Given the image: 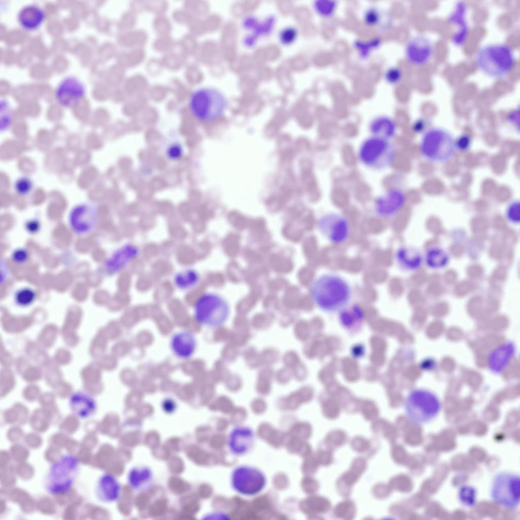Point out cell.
Segmentation results:
<instances>
[{
  "label": "cell",
  "mask_w": 520,
  "mask_h": 520,
  "mask_svg": "<svg viewBox=\"0 0 520 520\" xmlns=\"http://www.w3.org/2000/svg\"><path fill=\"white\" fill-rule=\"evenodd\" d=\"M310 292L315 305L328 312L345 308L351 296L347 282L333 274H323L316 278L311 284Z\"/></svg>",
  "instance_id": "cell-1"
},
{
  "label": "cell",
  "mask_w": 520,
  "mask_h": 520,
  "mask_svg": "<svg viewBox=\"0 0 520 520\" xmlns=\"http://www.w3.org/2000/svg\"><path fill=\"white\" fill-rule=\"evenodd\" d=\"M515 58L512 49L503 43L490 44L482 46L475 57L478 69L487 76L500 78L513 69Z\"/></svg>",
  "instance_id": "cell-2"
},
{
  "label": "cell",
  "mask_w": 520,
  "mask_h": 520,
  "mask_svg": "<svg viewBox=\"0 0 520 520\" xmlns=\"http://www.w3.org/2000/svg\"><path fill=\"white\" fill-rule=\"evenodd\" d=\"M193 316L201 325L216 329L223 326L231 314L228 301L219 294L206 292L196 300L193 307Z\"/></svg>",
  "instance_id": "cell-3"
},
{
  "label": "cell",
  "mask_w": 520,
  "mask_h": 520,
  "mask_svg": "<svg viewBox=\"0 0 520 520\" xmlns=\"http://www.w3.org/2000/svg\"><path fill=\"white\" fill-rule=\"evenodd\" d=\"M228 105L227 100L219 90L206 87L197 89L189 100L193 116L202 122H210L220 117Z\"/></svg>",
  "instance_id": "cell-4"
},
{
  "label": "cell",
  "mask_w": 520,
  "mask_h": 520,
  "mask_svg": "<svg viewBox=\"0 0 520 520\" xmlns=\"http://www.w3.org/2000/svg\"><path fill=\"white\" fill-rule=\"evenodd\" d=\"M442 403L438 396L425 388H415L409 392L404 402V409L408 419L416 424L433 420L439 413Z\"/></svg>",
  "instance_id": "cell-5"
},
{
  "label": "cell",
  "mask_w": 520,
  "mask_h": 520,
  "mask_svg": "<svg viewBox=\"0 0 520 520\" xmlns=\"http://www.w3.org/2000/svg\"><path fill=\"white\" fill-rule=\"evenodd\" d=\"M419 149L424 158L435 164L449 161L457 150L453 136L447 130L439 127H431L424 133Z\"/></svg>",
  "instance_id": "cell-6"
},
{
  "label": "cell",
  "mask_w": 520,
  "mask_h": 520,
  "mask_svg": "<svg viewBox=\"0 0 520 520\" xmlns=\"http://www.w3.org/2000/svg\"><path fill=\"white\" fill-rule=\"evenodd\" d=\"M79 471V464L74 456H62L51 464L45 474V491L52 495L67 492L74 484Z\"/></svg>",
  "instance_id": "cell-7"
},
{
  "label": "cell",
  "mask_w": 520,
  "mask_h": 520,
  "mask_svg": "<svg viewBox=\"0 0 520 520\" xmlns=\"http://www.w3.org/2000/svg\"><path fill=\"white\" fill-rule=\"evenodd\" d=\"M396 152L389 140L371 136L361 144L358 157L361 162L371 169L381 170L391 166L394 162Z\"/></svg>",
  "instance_id": "cell-8"
},
{
  "label": "cell",
  "mask_w": 520,
  "mask_h": 520,
  "mask_svg": "<svg viewBox=\"0 0 520 520\" xmlns=\"http://www.w3.org/2000/svg\"><path fill=\"white\" fill-rule=\"evenodd\" d=\"M519 474L502 471L494 476L491 486L490 496L496 504L505 508L515 509L520 503Z\"/></svg>",
  "instance_id": "cell-9"
},
{
  "label": "cell",
  "mask_w": 520,
  "mask_h": 520,
  "mask_svg": "<svg viewBox=\"0 0 520 520\" xmlns=\"http://www.w3.org/2000/svg\"><path fill=\"white\" fill-rule=\"evenodd\" d=\"M231 482L232 488L239 494L252 496L259 494L264 489L266 478L259 469L252 466L242 465L233 471Z\"/></svg>",
  "instance_id": "cell-10"
},
{
  "label": "cell",
  "mask_w": 520,
  "mask_h": 520,
  "mask_svg": "<svg viewBox=\"0 0 520 520\" xmlns=\"http://www.w3.org/2000/svg\"><path fill=\"white\" fill-rule=\"evenodd\" d=\"M99 219V209L92 203H82L70 211L69 221L71 228L79 234H86L96 227Z\"/></svg>",
  "instance_id": "cell-11"
},
{
  "label": "cell",
  "mask_w": 520,
  "mask_h": 520,
  "mask_svg": "<svg viewBox=\"0 0 520 520\" xmlns=\"http://www.w3.org/2000/svg\"><path fill=\"white\" fill-rule=\"evenodd\" d=\"M85 93L84 84L77 77L70 75L64 77L58 83L54 97L59 105L69 108L76 106Z\"/></svg>",
  "instance_id": "cell-12"
},
{
  "label": "cell",
  "mask_w": 520,
  "mask_h": 520,
  "mask_svg": "<svg viewBox=\"0 0 520 520\" xmlns=\"http://www.w3.org/2000/svg\"><path fill=\"white\" fill-rule=\"evenodd\" d=\"M317 227L324 237L336 244L344 242L350 232L349 224L346 218L335 213L322 216L318 221Z\"/></svg>",
  "instance_id": "cell-13"
},
{
  "label": "cell",
  "mask_w": 520,
  "mask_h": 520,
  "mask_svg": "<svg viewBox=\"0 0 520 520\" xmlns=\"http://www.w3.org/2000/svg\"><path fill=\"white\" fill-rule=\"evenodd\" d=\"M434 46L428 37L418 35L412 38L405 48V56L408 61L416 66L427 63L432 57Z\"/></svg>",
  "instance_id": "cell-14"
},
{
  "label": "cell",
  "mask_w": 520,
  "mask_h": 520,
  "mask_svg": "<svg viewBox=\"0 0 520 520\" xmlns=\"http://www.w3.org/2000/svg\"><path fill=\"white\" fill-rule=\"evenodd\" d=\"M139 254L138 246L129 243L124 244L107 260L105 265L107 272L111 274L119 273L137 258Z\"/></svg>",
  "instance_id": "cell-15"
},
{
  "label": "cell",
  "mask_w": 520,
  "mask_h": 520,
  "mask_svg": "<svg viewBox=\"0 0 520 520\" xmlns=\"http://www.w3.org/2000/svg\"><path fill=\"white\" fill-rule=\"evenodd\" d=\"M406 197L399 189H392L377 198L375 202L376 213L383 217L392 216L397 213L405 205Z\"/></svg>",
  "instance_id": "cell-16"
},
{
  "label": "cell",
  "mask_w": 520,
  "mask_h": 520,
  "mask_svg": "<svg viewBox=\"0 0 520 520\" xmlns=\"http://www.w3.org/2000/svg\"><path fill=\"white\" fill-rule=\"evenodd\" d=\"M197 340L192 332L182 330L175 333L170 340V346L178 358L187 360L192 356L197 349Z\"/></svg>",
  "instance_id": "cell-17"
},
{
  "label": "cell",
  "mask_w": 520,
  "mask_h": 520,
  "mask_svg": "<svg viewBox=\"0 0 520 520\" xmlns=\"http://www.w3.org/2000/svg\"><path fill=\"white\" fill-rule=\"evenodd\" d=\"M121 490V485L115 477L105 473L98 479L95 488V495L101 502L111 503L119 499Z\"/></svg>",
  "instance_id": "cell-18"
},
{
  "label": "cell",
  "mask_w": 520,
  "mask_h": 520,
  "mask_svg": "<svg viewBox=\"0 0 520 520\" xmlns=\"http://www.w3.org/2000/svg\"><path fill=\"white\" fill-rule=\"evenodd\" d=\"M254 441V433L249 428L239 426L235 428L229 437V447L233 453L243 455L251 448Z\"/></svg>",
  "instance_id": "cell-19"
},
{
  "label": "cell",
  "mask_w": 520,
  "mask_h": 520,
  "mask_svg": "<svg viewBox=\"0 0 520 520\" xmlns=\"http://www.w3.org/2000/svg\"><path fill=\"white\" fill-rule=\"evenodd\" d=\"M515 353V344L507 341L492 351L488 358V364L491 371L501 373L510 362Z\"/></svg>",
  "instance_id": "cell-20"
},
{
  "label": "cell",
  "mask_w": 520,
  "mask_h": 520,
  "mask_svg": "<svg viewBox=\"0 0 520 520\" xmlns=\"http://www.w3.org/2000/svg\"><path fill=\"white\" fill-rule=\"evenodd\" d=\"M46 17L44 10L40 6L31 4L22 7L17 14V21L23 29L31 31L38 28Z\"/></svg>",
  "instance_id": "cell-21"
},
{
  "label": "cell",
  "mask_w": 520,
  "mask_h": 520,
  "mask_svg": "<svg viewBox=\"0 0 520 520\" xmlns=\"http://www.w3.org/2000/svg\"><path fill=\"white\" fill-rule=\"evenodd\" d=\"M69 406L72 412L82 419L92 416L96 409V404L93 398L83 392H76L71 396Z\"/></svg>",
  "instance_id": "cell-22"
},
{
  "label": "cell",
  "mask_w": 520,
  "mask_h": 520,
  "mask_svg": "<svg viewBox=\"0 0 520 520\" xmlns=\"http://www.w3.org/2000/svg\"><path fill=\"white\" fill-rule=\"evenodd\" d=\"M466 7L462 2H458L449 16V21L456 25L457 30L452 37V41L457 45H461L465 41L468 27L465 19Z\"/></svg>",
  "instance_id": "cell-23"
},
{
  "label": "cell",
  "mask_w": 520,
  "mask_h": 520,
  "mask_svg": "<svg viewBox=\"0 0 520 520\" xmlns=\"http://www.w3.org/2000/svg\"><path fill=\"white\" fill-rule=\"evenodd\" d=\"M396 259L403 269L409 271L418 270L422 265L424 257L416 248L404 246L398 249Z\"/></svg>",
  "instance_id": "cell-24"
},
{
  "label": "cell",
  "mask_w": 520,
  "mask_h": 520,
  "mask_svg": "<svg viewBox=\"0 0 520 520\" xmlns=\"http://www.w3.org/2000/svg\"><path fill=\"white\" fill-rule=\"evenodd\" d=\"M369 130L373 136L389 140L395 135L397 125L389 117L380 116L375 118L370 123Z\"/></svg>",
  "instance_id": "cell-25"
},
{
  "label": "cell",
  "mask_w": 520,
  "mask_h": 520,
  "mask_svg": "<svg viewBox=\"0 0 520 520\" xmlns=\"http://www.w3.org/2000/svg\"><path fill=\"white\" fill-rule=\"evenodd\" d=\"M153 475L148 467H135L131 470L128 475L129 485L135 490L145 491L151 485Z\"/></svg>",
  "instance_id": "cell-26"
},
{
  "label": "cell",
  "mask_w": 520,
  "mask_h": 520,
  "mask_svg": "<svg viewBox=\"0 0 520 520\" xmlns=\"http://www.w3.org/2000/svg\"><path fill=\"white\" fill-rule=\"evenodd\" d=\"M199 281V274L192 268H186L178 271L173 278L174 285L181 290L192 289L198 285Z\"/></svg>",
  "instance_id": "cell-27"
},
{
  "label": "cell",
  "mask_w": 520,
  "mask_h": 520,
  "mask_svg": "<svg viewBox=\"0 0 520 520\" xmlns=\"http://www.w3.org/2000/svg\"><path fill=\"white\" fill-rule=\"evenodd\" d=\"M424 261L426 265L433 269H440L445 267L449 262V256L443 248L433 247L426 253Z\"/></svg>",
  "instance_id": "cell-28"
},
{
  "label": "cell",
  "mask_w": 520,
  "mask_h": 520,
  "mask_svg": "<svg viewBox=\"0 0 520 520\" xmlns=\"http://www.w3.org/2000/svg\"><path fill=\"white\" fill-rule=\"evenodd\" d=\"M342 323L346 328L352 329L359 325L363 319V312L357 305H353L341 312Z\"/></svg>",
  "instance_id": "cell-29"
},
{
  "label": "cell",
  "mask_w": 520,
  "mask_h": 520,
  "mask_svg": "<svg viewBox=\"0 0 520 520\" xmlns=\"http://www.w3.org/2000/svg\"><path fill=\"white\" fill-rule=\"evenodd\" d=\"M274 19L272 17H269L262 22L261 24H257L258 22L256 20L250 17L247 18L245 20L244 24L248 28L256 27L254 30L258 35H266L271 30L274 25Z\"/></svg>",
  "instance_id": "cell-30"
},
{
  "label": "cell",
  "mask_w": 520,
  "mask_h": 520,
  "mask_svg": "<svg viewBox=\"0 0 520 520\" xmlns=\"http://www.w3.org/2000/svg\"><path fill=\"white\" fill-rule=\"evenodd\" d=\"M458 496L461 503L466 507H472L476 504L477 492L474 487L468 485L461 486Z\"/></svg>",
  "instance_id": "cell-31"
},
{
  "label": "cell",
  "mask_w": 520,
  "mask_h": 520,
  "mask_svg": "<svg viewBox=\"0 0 520 520\" xmlns=\"http://www.w3.org/2000/svg\"><path fill=\"white\" fill-rule=\"evenodd\" d=\"M505 216L510 223L514 224L519 223L520 203L519 200H512L508 204L505 210Z\"/></svg>",
  "instance_id": "cell-32"
},
{
  "label": "cell",
  "mask_w": 520,
  "mask_h": 520,
  "mask_svg": "<svg viewBox=\"0 0 520 520\" xmlns=\"http://www.w3.org/2000/svg\"><path fill=\"white\" fill-rule=\"evenodd\" d=\"M337 7L335 1H317L314 2V8L321 16L328 17L335 12Z\"/></svg>",
  "instance_id": "cell-33"
},
{
  "label": "cell",
  "mask_w": 520,
  "mask_h": 520,
  "mask_svg": "<svg viewBox=\"0 0 520 520\" xmlns=\"http://www.w3.org/2000/svg\"><path fill=\"white\" fill-rule=\"evenodd\" d=\"M33 188L32 181L27 177L19 178L15 184L16 191L20 195H27L30 192Z\"/></svg>",
  "instance_id": "cell-34"
},
{
  "label": "cell",
  "mask_w": 520,
  "mask_h": 520,
  "mask_svg": "<svg viewBox=\"0 0 520 520\" xmlns=\"http://www.w3.org/2000/svg\"><path fill=\"white\" fill-rule=\"evenodd\" d=\"M34 291L28 288H23L20 290L16 295V301L18 304L21 306H27L29 305L34 301L35 298Z\"/></svg>",
  "instance_id": "cell-35"
},
{
  "label": "cell",
  "mask_w": 520,
  "mask_h": 520,
  "mask_svg": "<svg viewBox=\"0 0 520 520\" xmlns=\"http://www.w3.org/2000/svg\"><path fill=\"white\" fill-rule=\"evenodd\" d=\"M298 32L296 28L292 27H285L282 29L279 33V41L284 45H289L295 41Z\"/></svg>",
  "instance_id": "cell-36"
},
{
  "label": "cell",
  "mask_w": 520,
  "mask_h": 520,
  "mask_svg": "<svg viewBox=\"0 0 520 520\" xmlns=\"http://www.w3.org/2000/svg\"><path fill=\"white\" fill-rule=\"evenodd\" d=\"M1 122L3 120L4 121L3 124H1V126L4 124V127L1 129V131L3 129L4 131L7 129L9 127L11 121V111L10 105L8 103V101L6 100L1 101Z\"/></svg>",
  "instance_id": "cell-37"
},
{
  "label": "cell",
  "mask_w": 520,
  "mask_h": 520,
  "mask_svg": "<svg viewBox=\"0 0 520 520\" xmlns=\"http://www.w3.org/2000/svg\"><path fill=\"white\" fill-rule=\"evenodd\" d=\"M471 138L467 134H462L455 139L456 149L461 151H466L470 147Z\"/></svg>",
  "instance_id": "cell-38"
},
{
  "label": "cell",
  "mask_w": 520,
  "mask_h": 520,
  "mask_svg": "<svg viewBox=\"0 0 520 520\" xmlns=\"http://www.w3.org/2000/svg\"><path fill=\"white\" fill-rule=\"evenodd\" d=\"M166 153L169 158L172 160H176L182 155L183 149L180 144L175 143L168 147Z\"/></svg>",
  "instance_id": "cell-39"
},
{
  "label": "cell",
  "mask_w": 520,
  "mask_h": 520,
  "mask_svg": "<svg viewBox=\"0 0 520 520\" xmlns=\"http://www.w3.org/2000/svg\"><path fill=\"white\" fill-rule=\"evenodd\" d=\"M401 77L402 72L397 68H391L385 73V79L391 84L397 83L401 80Z\"/></svg>",
  "instance_id": "cell-40"
},
{
  "label": "cell",
  "mask_w": 520,
  "mask_h": 520,
  "mask_svg": "<svg viewBox=\"0 0 520 520\" xmlns=\"http://www.w3.org/2000/svg\"><path fill=\"white\" fill-rule=\"evenodd\" d=\"M365 21L370 25H375L378 21L379 13L377 10L371 9L369 10L365 15Z\"/></svg>",
  "instance_id": "cell-41"
},
{
  "label": "cell",
  "mask_w": 520,
  "mask_h": 520,
  "mask_svg": "<svg viewBox=\"0 0 520 520\" xmlns=\"http://www.w3.org/2000/svg\"><path fill=\"white\" fill-rule=\"evenodd\" d=\"M162 406L165 411L168 413H170L175 410L176 404L173 400L167 399L164 401Z\"/></svg>",
  "instance_id": "cell-42"
},
{
  "label": "cell",
  "mask_w": 520,
  "mask_h": 520,
  "mask_svg": "<svg viewBox=\"0 0 520 520\" xmlns=\"http://www.w3.org/2000/svg\"><path fill=\"white\" fill-rule=\"evenodd\" d=\"M27 254L26 251L22 249L16 251L13 254L14 260L19 262H22L27 258Z\"/></svg>",
  "instance_id": "cell-43"
}]
</instances>
